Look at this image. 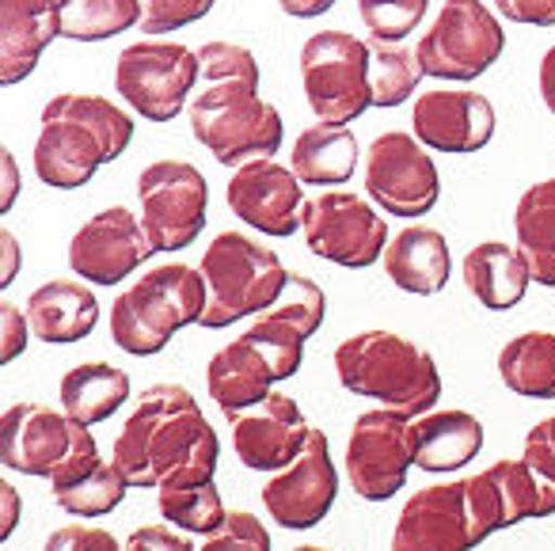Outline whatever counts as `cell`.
I'll list each match as a JSON object with an SVG mask.
<instances>
[{
    "mask_svg": "<svg viewBox=\"0 0 555 551\" xmlns=\"http://www.w3.org/2000/svg\"><path fill=\"white\" fill-rule=\"evenodd\" d=\"M362 149H358L354 130L332 123H317L297 133L289 168L305 187H339L354 176Z\"/></svg>",
    "mask_w": 555,
    "mask_h": 551,
    "instance_id": "obj_29",
    "label": "cell"
},
{
    "mask_svg": "<svg viewBox=\"0 0 555 551\" xmlns=\"http://www.w3.org/2000/svg\"><path fill=\"white\" fill-rule=\"evenodd\" d=\"M494 126H499V115H494L491 100L472 88H430L411 107L415 138L438 153H479L491 145Z\"/></svg>",
    "mask_w": 555,
    "mask_h": 551,
    "instance_id": "obj_18",
    "label": "cell"
},
{
    "mask_svg": "<svg viewBox=\"0 0 555 551\" xmlns=\"http://www.w3.org/2000/svg\"><path fill=\"white\" fill-rule=\"evenodd\" d=\"M525 464H532L540 475L555 479V414L540 419L537 426L525 434Z\"/></svg>",
    "mask_w": 555,
    "mask_h": 551,
    "instance_id": "obj_42",
    "label": "cell"
},
{
    "mask_svg": "<svg viewBox=\"0 0 555 551\" xmlns=\"http://www.w3.org/2000/svg\"><path fill=\"white\" fill-rule=\"evenodd\" d=\"M461 278L472 297L491 312H506V308L521 305L532 285L521 247L502 244V240H483V244L472 247L461 262Z\"/></svg>",
    "mask_w": 555,
    "mask_h": 551,
    "instance_id": "obj_27",
    "label": "cell"
},
{
    "mask_svg": "<svg viewBox=\"0 0 555 551\" xmlns=\"http://www.w3.org/2000/svg\"><path fill=\"white\" fill-rule=\"evenodd\" d=\"M141 27V0H73L62 20V39L103 42Z\"/></svg>",
    "mask_w": 555,
    "mask_h": 551,
    "instance_id": "obj_33",
    "label": "cell"
},
{
    "mask_svg": "<svg viewBox=\"0 0 555 551\" xmlns=\"http://www.w3.org/2000/svg\"><path fill=\"white\" fill-rule=\"evenodd\" d=\"M324 316H327V297L317 278L289 270V282L282 290V297L267 312L255 316L247 335L274 358L282 381H289L305 361V343L324 328Z\"/></svg>",
    "mask_w": 555,
    "mask_h": 551,
    "instance_id": "obj_19",
    "label": "cell"
},
{
    "mask_svg": "<svg viewBox=\"0 0 555 551\" xmlns=\"http://www.w3.org/2000/svg\"><path fill=\"white\" fill-rule=\"evenodd\" d=\"M430 0H358L362 24L377 42H400L426 20Z\"/></svg>",
    "mask_w": 555,
    "mask_h": 551,
    "instance_id": "obj_37",
    "label": "cell"
},
{
    "mask_svg": "<svg viewBox=\"0 0 555 551\" xmlns=\"http://www.w3.org/2000/svg\"><path fill=\"white\" fill-rule=\"evenodd\" d=\"M365 194L388 217L418 221L438 206V164L415 133L385 130L365 149Z\"/></svg>",
    "mask_w": 555,
    "mask_h": 551,
    "instance_id": "obj_12",
    "label": "cell"
},
{
    "mask_svg": "<svg viewBox=\"0 0 555 551\" xmlns=\"http://www.w3.org/2000/svg\"><path fill=\"white\" fill-rule=\"evenodd\" d=\"M217 0H141V35H171L209 16Z\"/></svg>",
    "mask_w": 555,
    "mask_h": 551,
    "instance_id": "obj_39",
    "label": "cell"
},
{
    "mask_svg": "<svg viewBox=\"0 0 555 551\" xmlns=\"http://www.w3.org/2000/svg\"><path fill=\"white\" fill-rule=\"evenodd\" d=\"M27 335H31L27 312H20V305L4 300V305H0V343H4L0 346V361H4V366H12V361L27 350Z\"/></svg>",
    "mask_w": 555,
    "mask_h": 551,
    "instance_id": "obj_43",
    "label": "cell"
},
{
    "mask_svg": "<svg viewBox=\"0 0 555 551\" xmlns=\"http://www.w3.org/2000/svg\"><path fill=\"white\" fill-rule=\"evenodd\" d=\"M385 274L392 278L396 290L415 293V297H434V293L446 290L449 274H453L449 240L430 225H408L388 240Z\"/></svg>",
    "mask_w": 555,
    "mask_h": 551,
    "instance_id": "obj_26",
    "label": "cell"
},
{
    "mask_svg": "<svg viewBox=\"0 0 555 551\" xmlns=\"http://www.w3.org/2000/svg\"><path fill=\"white\" fill-rule=\"evenodd\" d=\"M141 225L153 252H183L206 229L209 183L186 161H156L138 176Z\"/></svg>",
    "mask_w": 555,
    "mask_h": 551,
    "instance_id": "obj_13",
    "label": "cell"
},
{
    "mask_svg": "<svg viewBox=\"0 0 555 551\" xmlns=\"http://www.w3.org/2000/svg\"><path fill=\"white\" fill-rule=\"evenodd\" d=\"M335 373L354 396L377 399L408 419L430 414L441 399V373L430 350L396 331H358L335 346Z\"/></svg>",
    "mask_w": 555,
    "mask_h": 551,
    "instance_id": "obj_3",
    "label": "cell"
},
{
    "mask_svg": "<svg viewBox=\"0 0 555 551\" xmlns=\"http://www.w3.org/2000/svg\"><path fill=\"white\" fill-rule=\"evenodd\" d=\"M133 141V115L103 95L62 92L47 100L35 138V176L54 191H80Z\"/></svg>",
    "mask_w": 555,
    "mask_h": 551,
    "instance_id": "obj_2",
    "label": "cell"
},
{
    "mask_svg": "<svg viewBox=\"0 0 555 551\" xmlns=\"http://www.w3.org/2000/svg\"><path fill=\"white\" fill-rule=\"evenodd\" d=\"M373 47L347 31H317L301 47V88L317 123L350 126L373 107Z\"/></svg>",
    "mask_w": 555,
    "mask_h": 551,
    "instance_id": "obj_8",
    "label": "cell"
},
{
    "mask_svg": "<svg viewBox=\"0 0 555 551\" xmlns=\"http://www.w3.org/2000/svg\"><path fill=\"white\" fill-rule=\"evenodd\" d=\"M31 320V335L50 346H73L88 338L100 323L95 290L80 278H50L27 297L24 305Z\"/></svg>",
    "mask_w": 555,
    "mask_h": 551,
    "instance_id": "obj_24",
    "label": "cell"
},
{
    "mask_svg": "<svg viewBox=\"0 0 555 551\" xmlns=\"http://www.w3.org/2000/svg\"><path fill=\"white\" fill-rule=\"evenodd\" d=\"M415 54L426 77L464 85L499 65V57L506 54V31L483 0H446L430 31L418 39Z\"/></svg>",
    "mask_w": 555,
    "mask_h": 551,
    "instance_id": "obj_10",
    "label": "cell"
},
{
    "mask_svg": "<svg viewBox=\"0 0 555 551\" xmlns=\"http://www.w3.org/2000/svg\"><path fill=\"white\" fill-rule=\"evenodd\" d=\"M0 502H4V517H0V536L9 540V536L16 533V525H20V510H24V502H20V490L12 487V483H0Z\"/></svg>",
    "mask_w": 555,
    "mask_h": 551,
    "instance_id": "obj_48",
    "label": "cell"
},
{
    "mask_svg": "<svg viewBox=\"0 0 555 551\" xmlns=\"http://www.w3.org/2000/svg\"><path fill=\"white\" fill-rule=\"evenodd\" d=\"M335 495H339V472H335L332 445L324 430L312 426L294 464L274 472L262 487V505L270 521L282 528H317L332 513Z\"/></svg>",
    "mask_w": 555,
    "mask_h": 551,
    "instance_id": "obj_16",
    "label": "cell"
},
{
    "mask_svg": "<svg viewBox=\"0 0 555 551\" xmlns=\"http://www.w3.org/2000/svg\"><path fill=\"white\" fill-rule=\"evenodd\" d=\"M198 65H202V85H224V80L259 85V62L240 42H224V39L206 42L198 50Z\"/></svg>",
    "mask_w": 555,
    "mask_h": 551,
    "instance_id": "obj_38",
    "label": "cell"
},
{
    "mask_svg": "<svg viewBox=\"0 0 555 551\" xmlns=\"http://www.w3.org/2000/svg\"><path fill=\"white\" fill-rule=\"evenodd\" d=\"M537 85H540V100H544V107L555 115V47L547 50L544 57H540V69H537Z\"/></svg>",
    "mask_w": 555,
    "mask_h": 551,
    "instance_id": "obj_50",
    "label": "cell"
},
{
    "mask_svg": "<svg viewBox=\"0 0 555 551\" xmlns=\"http://www.w3.org/2000/svg\"><path fill=\"white\" fill-rule=\"evenodd\" d=\"M499 16L521 27H555V0H494Z\"/></svg>",
    "mask_w": 555,
    "mask_h": 551,
    "instance_id": "obj_45",
    "label": "cell"
},
{
    "mask_svg": "<svg viewBox=\"0 0 555 551\" xmlns=\"http://www.w3.org/2000/svg\"><path fill=\"white\" fill-rule=\"evenodd\" d=\"M149 255H156V252H153V244H149L145 225L126 206L100 209V214L80 225L77 236L69 240V267H73V274L88 285L126 282Z\"/></svg>",
    "mask_w": 555,
    "mask_h": 551,
    "instance_id": "obj_17",
    "label": "cell"
},
{
    "mask_svg": "<svg viewBox=\"0 0 555 551\" xmlns=\"http://www.w3.org/2000/svg\"><path fill=\"white\" fill-rule=\"evenodd\" d=\"M294 551H332V548H320V543H301V548H294Z\"/></svg>",
    "mask_w": 555,
    "mask_h": 551,
    "instance_id": "obj_51",
    "label": "cell"
},
{
    "mask_svg": "<svg viewBox=\"0 0 555 551\" xmlns=\"http://www.w3.org/2000/svg\"><path fill=\"white\" fill-rule=\"evenodd\" d=\"M514 236L521 255H555V176L532 183L517 198Z\"/></svg>",
    "mask_w": 555,
    "mask_h": 551,
    "instance_id": "obj_36",
    "label": "cell"
},
{
    "mask_svg": "<svg viewBox=\"0 0 555 551\" xmlns=\"http://www.w3.org/2000/svg\"><path fill=\"white\" fill-rule=\"evenodd\" d=\"M198 270L206 278V331L232 328L236 320L267 312L289 282V270L282 267L278 252L244 232H221L209 240Z\"/></svg>",
    "mask_w": 555,
    "mask_h": 551,
    "instance_id": "obj_7",
    "label": "cell"
},
{
    "mask_svg": "<svg viewBox=\"0 0 555 551\" xmlns=\"http://www.w3.org/2000/svg\"><path fill=\"white\" fill-rule=\"evenodd\" d=\"M229 426L232 449H236L240 464L251 472H282L286 464H294L312 434L297 399L286 392H270L262 403L232 414Z\"/></svg>",
    "mask_w": 555,
    "mask_h": 551,
    "instance_id": "obj_21",
    "label": "cell"
},
{
    "mask_svg": "<svg viewBox=\"0 0 555 551\" xmlns=\"http://www.w3.org/2000/svg\"><path fill=\"white\" fill-rule=\"evenodd\" d=\"M73 0H0V80L20 85L39 69L42 54L62 39Z\"/></svg>",
    "mask_w": 555,
    "mask_h": 551,
    "instance_id": "obj_22",
    "label": "cell"
},
{
    "mask_svg": "<svg viewBox=\"0 0 555 551\" xmlns=\"http://www.w3.org/2000/svg\"><path fill=\"white\" fill-rule=\"evenodd\" d=\"M343 464H347V479L354 495L365 502H388L392 495H400L411 464H415L411 419L400 411H388V407H373V411L358 414Z\"/></svg>",
    "mask_w": 555,
    "mask_h": 551,
    "instance_id": "obj_15",
    "label": "cell"
},
{
    "mask_svg": "<svg viewBox=\"0 0 555 551\" xmlns=\"http://www.w3.org/2000/svg\"><path fill=\"white\" fill-rule=\"evenodd\" d=\"M62 411L80 426H100L130 399V373L111 361H80L62 376Z\"/></svg>",
    "mask_w": 555,
    "mask_h": 551,
    "instance_id": "obj_30",
    "label": "cell"
},
{
    "mask_svg": "<svg viewBox=\"0 0 555 551\" xmlns=\"http://www.w3.org/2000/svg\"><path fill=\"white\" fill-rule=\"evenodd\" d=\"M126 551H198L186 533H176L168 525H141L126 536Z\"/></svg>",
    "mask_w": 555,
    "mask_h": 551,
    "instance_id": "obj_44",
    "label": "cell"
},
{
    "mask_svg": "<svg viewBox=\"0 0 555 551\" xmlns=\"http://www.w3.org/2000/svg\"><path fill=\"white\" fill-rule=\"evenodd\" d=\"M487 479L494 483L506 513V528L525 517H552L555 513V479L540 475L525 460H494L487 467Z\"/></svg>",
    "mask_w": 555,
    "mask_h": 551,
    "instance_id": "obj_32",
    "label": "cell"
},
{
    "mask_svg": "<svg viewBox=\"0 0 555 551\" xmlns=\"http://www.w3.org/2000/svg\"><path fill=\"white\" fill-rule=\"evenodd\" d=\"M156 510L168 525L183 533H217L229 521L217 483H194V487H160L156 490Z\"/></svg>",
    "mask_w": 555,
    "mask_h": 551,
    "instance_id": "obj_34",
    "label": "cell"
},
{
    "mask_svg": "<svg viewBox=\"0 0 555 551\" xmlns=\"http://www.w3.org/2000/svg\"><path fill=\"white\" fill-rule=\"evenodd\" d=\"M278 381H282V373H278L274 358L247 331L236 343L221 346L206 366V392L221 407L224 419L262 403Z\"/></svg>",
    "mask_w": 555,
    "mask_h": 551,
    "instance_id": "obj_23",
    "label": "cell"
},
{
    "mask_svg": "<svg viewBox=\"0 0 555 551\" xmlns=\"http://www.w3.org/2000/svg\"><path fill=\"white\" fill-rule=\"evenodd\" d=\"M278 4L294 20H317V16H324V12H332L339 0H278Z\"/></svg>",
    "mask_w": 555,
    "mask_h": 551,
    "instance_id": "obj_49",
    "label": "cell"
},
{
    "mask_svg": "<svg viewBox=\"0 0 555 551\" xmlns=\"http://www.w3.org/2000/svg\"><path fill=\"white\" fill-rule=\"evenodd\" d=\"M411 449H415V467H423V472H461L483 449V422L472 411H456V407L418 414V419H411Z\"/></svg>",
    "mask_w": 555,
    "mask_h": 551,
    "instance_id": "obj_25",
    "label": "cell"
},
{
    "mask_svg": "<svg viewBox=\"0 0 555 551\" xmlns=\"http://www.w3.org/2000/svg\"><path fill=\"white\" fill-rule=\"evenodd\" d=\"M506 528L502 498L487 472L423 487L403 502L392 551H472Z\"/></svg>",
    "mask_w": 555,
    "mask_h": 551,
    "instance_id": "obj_4",
    "label": "cell"
},
{
    "mask_svg": "<svg viewBox=\"0 0 555 551\" xmlns=\"http://www.w3.org/2000/svg\"><path fill=\"white\" fill-rule=\"evenodd\" d=\"M301 187L305 183L294 176L289 164L251 161L232 171L224 198H229V209L244 225L259 229L262 236L286 240L301 229V209H305Z\"/></svg>",
    "mask_w": 555,
    "mask_h": 551,
    "instance_id": "obj_20",
    "label": "cell"
},
{
    "mask_svg": "<svg viewBox=\"0 0 555 551\" xmlns=\"http://www.w3.org/2000/svg\"><path fill=\"white\" fill-rule=\"evenodd\" d=\"M198 551H270V533L255 513L232 510L229 521L209 533Z\"/></svg>",
    "mask_w": 555,
    "mask_h": 551,
    "instance_id": "obj_40",
    "label": "cell"
},
{
    "mask_svg": "<svg viewBox=\"0 0 555 551\" xmlns=\"http://www.w3.org/2000/svg\"><path fill=\"white\" fill-rule=\"evenodd\" d=\"M202 80L198 50L168 39H141L115 62V88L133 115L145 123H171L191 107V92Z\"/></svg>",
    "mask_w": 555,
    "mask_h": 551,
    "instance_id": "obj_9",
    "label": "cell"
},
{
    "mask_svg": "<svg viewBox=\"0 0 555 551\" xmlns=\"http://www.w3.org/2000/svg\"><path fill=\"white\" fill-rule=\"evenodd\" d=\"M499 376L514 396L555 399V335L525 331L499 350Z\"/></svg>",
    "mask_w": 555,
    "mask_h": 551,
    "instance_id": "obj_31",
    "label": "cell"
},
{
    "mask_svg": "<svg viewBox=\"0 0 555 551\" xmlns=\"http://www.w3.org/2000/svg\"><path fill=\"white\" fill-rule=\"evenodd\" d=\"M88 449H100L88 426L73 422L65 411L42 403H12L0 419V460L9 472L54 479L65 464Z\"/></svg>",
    "mask_w": 555,
    "mask_h": 551,
    "instance_id": "obj_14",
    "label": "cell"
},
{
    "mask_svg": "<svg viewBox=\"0 0 555 551\" xmlns=\"http://www.w3.org/2000/svg\"><path fill=\"white\" fill-rule=\"evenodd\" d=\"M42 551H126V543H118L111 528L100 525H62L47 536Z\"/></svg>",
    "mask_w": 555,
    "mask_h": 551,
    "instance_id": "obj_41",
    "label": "cell"
},
{
    "mask_svg": "<svg viewBox=\"0 0 555 551\" xmlns=\"http://www.w3.org/2000/svg\"><path fill=\"white\" fill-rule=\"evenodd\" d=\"M301 236L312 255L347 270H365L385 259L388 221L370 198L350 191H324L301 209Z\"/></svg>",
    "mask_w": 555,
    "mask_h": 551,
    "instance_id": "obj_11",
    "label": "cell"
},
{
    "mask_svg": "<svg viewBox=\"0 0 555 551\" xmlns=\"http://www.w3.org/2000/svg\"><path fill=\"white\" fill-rule=\"evenodd\" d=\"M206 312V278L186 262H164L141 274L111 305V338L130 358H153Z\"/></svg>",
    "mask_w": 555,
    "mask_h": 551,
    "instance_id": "obj_5",
    "label": "cell"
},
{
    "mask_svg": "<svg viewBox=\"0 0 555 551\" xmlns=\"http://www.w3.org/2000/svg\"><path fill=\"white\" fill-rule=\"evenodd\" d=\"M0 171H4V194H0V214H9L12 206H16L20 191H24V183H20V168H16V156L4 149L0 153Z\"/></svg>",
    "mask_w": 555,
    "mask_h": 551,
    "instance_id": "obj_47",
    "label": "cell"
},
{
    "mask_svg": "<svg viewBox=\"0 0 555 551\" xmlns=\"http://www.w3.org/2000/svg\"><path fill=\"white\" fill-rule=\"evenodd\" d=\"M130 487H194L214 483L221 441L183 384H153L141 392L111 452Z\"/></svg>",
    "mask_w": 555,
    "mask_h": 551,
    "instance_id": "obj_1",
    "label": "cell"
},
{
    "mask_svg": "<svg viewBox=\"0 0 555 551\" xmlns=\"http://www.w3.org/2000/svg\"><path fill=\"white\" fill-rule=\"evenodd\" d=\"M186 118H191L194 141L232 171L251 161H274L286 138L282 111L262 100L259 85H247V80L206 85L191 100Z\"/></svg>",
    "mask_w": 555,
    "mask_h": 551,
    "instance_id": "obj_6",
    "label": "cell"
},
{
    "mask_svg": "<svg viewBox=\"0 0 555 551\" xmlns=\"http://www.w3.org/2000/svg\"><path fill=\"white\" fill-rule=\"evenodd\" d=\"M373 47V107H400L415 95L418 80L426 77L423 62L415 50L400 47V42H370Z\"/></svg>",
    "mask_w": 555,
    "mask_h": 551,
    "instance_id": "obj_35",
    "label": "cell"
},
{
    "mask_svg": "<svg viewBox=\"0 0 555 551\" xmlns=\"http://www.w3.org/2000/svg\"><path fill=\"white\" fill-rule=\"evenodd\" d=\"M50 490L54 502L73 517H103L122 505L130 483L115 460H103L100 449H88L50 479Z\"/></svg>",
    "mask_w": 555,
    "mask_h": 551,
    "instance_id": "obj_28",
    "label": "cell"
},
{
    "mask_svg": "<svg viewBox=\"0 0 555 551\" xmlns=\"http://www.w3.org/2000/svg\"><path fill=\"white\" fill-rule=\"evenodd\" d=\"M0 247H4V267H0V290H9V285L16 282L20 267H24V247H20V240L12 236L9 229H0Z\"/></svg>",
    "mask_w": 555,
    "mask_h": 551,
    "instance_id": "obj_46",
    "label": "cell"
}]
</instances>
